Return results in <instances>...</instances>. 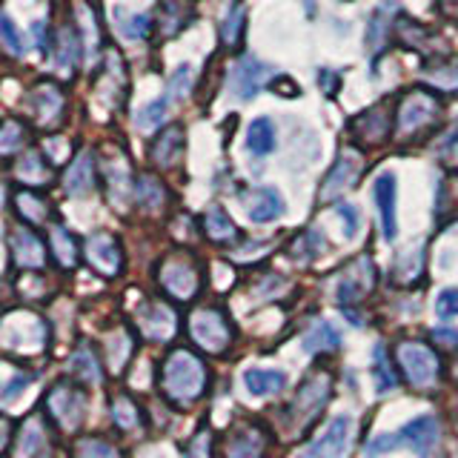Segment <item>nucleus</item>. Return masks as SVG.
<instances>
[{
    "mask_svg": "<svg viewBox=\"0 0 458 458\" xmlns=\"http://www.w3.org/2000/svg\"><path fill=\"white\" fill-rule=\"evenodd\" d=\"M372 376H376V386H378V393H381V395H384V393H390V390H395L398 378H395V372H393L390 361H386V352H384L381 344L376 347V367H372Z\"/></svg>",
    "mask_w": 458,
    "mask_h": 458,
    "instance_id": "e433bc0d",
    "label": "nucleus"
},
{
    "mask_svg": "<svg viewBox=\"0 0 458 458\" xmlns=\"http://www.w3.org/2000/svg\"><path fill=\"white\" fill-rule=\"evenodd\" d=\"M47 404H49V412L55 415V421L66 429H75L86 415V395L81 390H75V386H66V384L55 386L47 398Z\"/></svg>",
    "mask_w": 458,
    "mask_h": 458,
    "instance_id": "1a4fd4ad",
    "label": "nucleus"
},
{
    "mask_svg": "<svg viewBox=\"0 0 458 458\" xmlns=\"http://www.w3.org/2000/svg\"><path fill=\"white\" fill-rule=\"evenodd\" d=\"M92 183H95V157L92 152H81L75 157V164L69 166L64 186L69 195H86L92 190Z\"/></svg>",
    "mask_w": 458,
    "mask_h": 458,
    "instance_id": "412c9836",
    "label": "nucleus"
},
{
    "mask_svg": "<svg viewBox=\"0 0 458 458\" xmlns=\"http://www.w3.org/2000/svg\"><path fill=\"white\" fill-rule=\"evenodd\" d=\"M395 35L401 38V43L415 52H433L436 43H438V35L433 29H427L424 23L419 21H410L407 14H398L395 18Z\"/></svg>",
    "mask_w": 458,
    "mask_h": 458,
    "instance_id": "a211bd4d",
    "label": "nucleus"
},
{
    "mask_svg": "<svg viewBox=\"0 0 458 458\" xmlns=\"http://www.w3.org/2000/svg\"><path fill=\"white\" fill-rule=\"evenodd\" d=\"M398 438H401V444H410L412 450L427 455V450L438 441V421L433 419V415H421V419H415V421L401 427Z\"/></svg>",
    "mask_w": 458,
    "mask_h": 458,
    "instance_id": "6ab92c4d",
    "label": "nucleus"
},
{
    "mask_svg": "<svg viewBox=\"0 0 458 458\" xmlns=\"http://www.w3.org/2000/svg\"><path fill=\"white\" fill-rule=\"evenodd\" d=\"M436 312L438 318H458V286H447L436 298Z\"/></svg>",
    "mask_w": 458,
    "mask_h": 458,
    "instance_id": "09e8293b",
    "label": "nucleus"
},
{
    "mask_svg": "<svg viewBox=\"0 0 458 458\" xmlns=\"http://www.w3.org/2000/svg\"><path fill=\"white\" fill-rule=\"evenodd\" d=\"M350 433H352V419L350 415H338L329 421L321 438H315L310 447L301 453V458H344L350 447Z\"/></svg>",
    "mask_w": 458,
    "mask_h": 458,
    "instance_id": "6e6552de",
    "label": "nucleus"
},
{
    "mask_svg": "<svg viewBox=\"0 0 458 458\" xmlns=\"http://www.w3.org/2000/svg\"><path fill=\"white\" fill-rule=\"evenodd\" d=\"M18 178L26 183H47L49 181V166L43 164V157L38 152H29L21 166H18Z\"/></svg>",
    "mask_w": 458,
    "mask_h": 458,
    "instance_id": "f704fd0d",
    "label": "nucleus"
},
{
    "mask_svg": "<svg viewBox=\"0 0 458 458\" xmlns=\"http://www.w3.org/2000/svg\"><path fill=\"white\" fill-rule=\"evenodd\" d=\"M55 61L61 66V72H75L78 61H81V38L75 29H64L61 38H57V52H55Z\"/></svg>",
    "mask_w": 458,
    "mask_h": 458,
    "instance_id": "2f4dec72",
    "label": "nucleus"
},
{
    "mask_svg": "<svg viewBox=\"0 0 458 458\" xmlns=\"http://www.w3.org/2000/svg\"><path fill=\"white\" fill-rule=\"evenodd\" d=\"M183 143H186V135H183V129H181V126L172 123V126L161 129V135H157V138L152 140V147H149L152 161H155L157 166H164V169L175 166V164H178V157L183 155Z\"/></svg>",
    "mask_w": 458,
    "mask_h": 458,
    "instance_id": "dca6fc26",
    "label": "nucleus"
},
{
    "mask_svg": "<svg viewBox=\"0 0 458 458\" xmlns=\"http://www.w3.org/2000/svg\"><path fill=\"white\" fill-rule=\"evenodd\" d=\"M290 83H293L290 78H278V81H272V83H269V89H272V92H278V95H293V98L301 95L298 86H290Z\"/></svg>",
    "mask_w": 458,
    "mask_h": 458,
    "instance_id": "6e6d98bb",
    "label": "nucleus"
},
{
    "mask_svg": "<svg viewBox=\"0 0 458 458\" xmlns=\"http://www.w3.org/2000/svg\"><path fill=\"white\" fill-rule=\"evenodd\" d=\"M47 444V438H43V429H40V421L32 419L21 433V441H18V450L23 458H35L40 453V447Z\"/></svg>",
    "mask_w": 458,
    "mask_h": 458,
    "instance_id": "c9c22d12",
    "label": "nucleus"
},
{
    "mask_svg": "<svg viewBox=\"0 0 458 458\" xmlns=\"http://www.w3.org/2000/svg\"><path fill=\"white\" fill-rule=\"evenodd\" d=\"M112 421L123 427V429H132L138 424V410L135 404L129 398H114V404H112Z\"/></svg>",
    "mask_w": 458,
    "mask_h": 458,
    "instance_id": "a18cd8bd",
    "label": "nucleus"
},
{
    "mask_svg": "<svg viewBox=\"0 0 458 458\" xmlns=\"http://www.w3.org/2000/svg\"><path fill=\"white\" fill-rule=\"evenodd\" d=\"M186 458H209V436L207 433L195 436V441L186 447Z\"/></svg>",
    "mask_w": 458,
    "mask_h": 458,
    "instance_id": "864d4df0",
    "label": "nucleus"
},
{
    "mask_svg": "<svg viewBox=\"0 0 458 458\" xmlns=\"http://www.w3.org/2000/svg\"><path fill=\"white\" fill-rule=\"evenodd\" d=\"M166 109H169V98H155L149 106H143L138 112V126L140 129H157L161 126V121L166 118Z\"/></svg>",
    "mask_w": 458,
    "mask_h": 458,
    "instance_id": "a19ab883",
    "label": "nucleus"
},
{
    "mask_svg": "<svg viewBox=\"0 0 458 458\" xmlns=\"http://www.w3.org/2000/svg\"><path fill=\"white\" fill-rule=\"evenodd\" d=\"M164 195H166V190H164L161 178L140 175L135 181V200H138V207H143V209H157V207L164 204Z\"/></svg>",
    "mask_w": 458,
    "mask_h": 458,
    "instance_id": "473e14b6",
    "label": "nucleus"
},
{
    "mask_svg": "<svg viewBox=\"0 0 458 458\" xmlns=\"http://www.w3.org/2000/svg\"><path fill=\"white\" fill-rule=\"evenodd\" d=\"M207 384V369L198 361L192 352L175 350L164 364V393L178 401V404H190L200 393H204Z\"/></svg>",
    "mask_w": 458,
    "mask_h": 458,
    "instance_id": "f257e3e1",
    "label": "nucleus"
},
{
    "mask_svg": "<svg viewBox=\"0 0 458 458\" xmlns=\"http://www.w3.org/2000/svg\"><path fill=\"white\" fill-rule=\"evenodd\" d=\"M190 333L192 338L204 347L207 352H224L229 347V324L218 310H200L190 318Z\"/></svg>",
    "mask_w": 458,
    "mask_h": 458,
    "instance_id": "423d86ee",
    "label": "nucleus"
},
{
    "mask_svg": "<svg viewBox=\"0 0 458 458\" xmlns=\"http://www.w3.org/2000/svg\"><path fill=\"white\" fill-rule=\"evenodd\" d=\"M264 450V441L258 433H238L229 444V455L233 458H258Z\"/></svg>",
    "mask_w": 458,
    "mask_h": 458,
    "instance_id": "4c0bfd02",
    "label": "nucleus"
},
{
    "mask_svg": "<svg viewBox=\"0 0 458 458\" xmlns=\"http://www.w3.org/2000/svg\"><path fill=\"white\" fill-rule=\"evenodd\" d=\"M29 106H32V112L38 114L40 123H52L57 114H61L64 98H61V92L55 89V86L43 83V86H38V89L32 92V98H29Z\"/></svg>",
    "mask_w": 458,
    "mask_h": 458,
    "instance_id": "b1692460",
    "label": "nucleus"
},
{
    "mask_svg": "<svg viewBox=\"0 0 458 458\" xmlns=\"http://www.w3.org/2000/svg\"><path fill=\"white\" fill-rule=\"evenodd\" d=\"M72 369H75L81 378L92 381V384H98V381H100V367H98V358H95V352H92L89 347H81L75 355H72Z\"/></svg>",
    "mask_w": 458,
    "mask_h": 458,
    "instance_id": "58836bf2",
    "label": "nucleus"
},
{
    "mask_svg": "<svg viewBox=\"0 0 458 458\" xmlns=\"http://www.w3.org/2000/svg\"><path fill=\"white\" fill-rule=\"evenodd\" d=\"M272 72L276 69L261 64V61H255V57H243L233 72V92L241 100H252L258 92L264 89V81L272 75Z\"/></svg>",
    "mask_w": 458,
    "mask_h": 458,
    "instance_id": "ddd939ff",
    "label": "nucleus"
},
{
    "mask_svg": "<svg viewBox=\"0 0 458 458\" xmlns=\"http://www.w3.org/2000/svg\"><path fill=\"white\" fill-rule=\"evenodd\" d=\"M78 458H118V453H114V447H109L106 441L83 438L78 444Z\"/></svg>",
    "mask_w": 458,
    "mask_h": 458,
    "instance_id": "8fccbe9b",
    "label": "nucleus"
},
{
    "mask_svg": "<svg viewBox=\"0 0 458 458\" xmlns=\"http://www.w3.org/2000/svg\"><path fill=\"white\" fill-rule=\"evenodd\" d=\"M390 129H393V109L386 104L369 106L367 112L355 114L350 121V135L361 147H381V143L390 140Z\"/></svg>",
    "mask_w": 458,
    "mask_h": 458,
    "instance_id": "20e7f679",
    "label": "nucleus"
},
{
    "mask_svg": "<svg viewBox=\"0 0 458 458\" xmlns=\"http://www.w3.org/2000/svg\"><path fill=\"white\" fill-rule=\"evenodd\" d=\"M421 272V247H415V252L412 250H407L404 255L398 258V269H395V276L401 278V281H412L415 276Z\"/></svg>",
    "mask_w": 458,
    "mask_h": 458,
    "instance_id": "49530a36",
    "label": "nucleus"
},
{
    "mask_svg": "<svg viewBox=\"0 0 458 458\" xmlns=\"http://www.w3.org/2000/svg\"><path fill=\"white\" fill-rule=\"evenodd\" d=\"M247 147L258 157H267L272 149H276V126H272L269 118H258V121L250 123V129H247Z\"/></svg>",
    "mask_w": 458,
    "mask_h": 458,
    "instance_id": "c85d7f7f",
    "label": "nucleus"
},
{
    "mask_svg": "<svg viewBox=\"0 0 458 458\" xmlns=\"http://www.w3.org/2000/svg\"><path fill=\"white\" fill-rule=\"evenodd\" d=\"M243 384H247L250 395H272V393H281L284 384H286V376L281 369H261V367H252L243 372Z\"/></svg>",
    "mask_w": 458,
    "mask_h": 458,
    "instance_id": "4be33fe9",
    "label": "nucleus"
},
{
    "mask_svg": "<svg viewBox=\"0 0 458 458\" xmlns=\"http://www.w3.org/2000/svg\"><path fill=\"white\" fill-rule=\"evenodd\" d=\"M200 226H204L207 238L215 241V243H229V241H235L241 235L238 226L233 224V218H229L221 207H209L204 212V221H200Z\"/></svg>",
    "mask_w": 458,
    "mask_h": 458,
    "instance_id": "5701e85b",
    "label": "nucleus"
},
{
    "mask_svg": "<svg viewBox=\"0 0 458 458\" xmlns=\"http://www.w3.org/2000/svg\"><path fill=\"white\" fill-rule=\"evenodd\" d=\"M243 23H247V6H243V0H235V4L229 6L226 18H224V26H221V40H224L226 49H238L241 47Z\"/></svg>",
    "mask_w": 458,
    "mask_h": 458,
    "instance_id": "7c9ffc66",
    "label": "nucleus"
},
{
    "mask_svg": "<svg viewBox=\"0 0 458 458\" xmlns=\"http://www.w3.org/2000/svg\"><path fill=\"white\" fill-rule=\"evenodd\" d=\"M12 204H14V209L23 215V221H29V224H43V221H47V215H49L47 198L38 195V192L18 190V192L12 195Z\"/></svg>",
    "mask_w": 458,
    "mask_h": 458,
    "instance_id": "c756f323",
    "label": "nucleus"
},
{
    "mask_svg": "<svg viewBox=\"0 0 458 458\" xmlns=\"http://www.w3.org/2000/svg\"><path fill=\"white\" fill-rule=\"evenodd\" d=\"M376 204L381 212V226H384V238L393 241L398 235V218H395V175L393 172H384V175L376 178Z\"/></svg>",
    "mask_w": 458,
    "mask_h": 458,
    "instance_id": "2eb2a0df",
    "label": "nucleus"
},
{
    "mask_svg": "<svg viewBox=\"0 0 458 458\" xmlns=\"http://www.w3.org/2000/svg\"><path fill=\"white\" fill-rule=\"evenodd\" d=\"M390 9H395L393 0H384V4L369 14V23H367V49L369 52H378L386 38H390Z\"/></svg>",
    "mask_w": 458,
    "mask_h": 458,
    "instance_id": "bb28decb",
    "label": "nucleus"
},
{
    "mask_svg": "<svg viewBox=\"0 0 458 458\" xmlns=\"http://www.w3.org/2000/svg\"><path fill=\"white\" fill-rule=\"evenodd\" d=\"M329 398V378L327 376H312L301 384V390L295 395V404H293V412L295 415H304V419H312L315 412H318Z\"/></svg>",
    "mask_w": 458,
    "mask_h": 458,
    "instance_id": "f3484780",
    "label": "nucleus"
},
{
    "mask_svg": "<svg viewBox=\"0 0 458 458\" xmlns=\"http://www.w3.org/2000/svg\"><path fill=\"white\" fill-rule=\"evenodd\" d=\"M9 252L21 269H40L47 264V247L29 226H9Z\"/></svg>",
    "mask_w": 458,
    "mask_h": 458,
    "instance_id": "9b49d317",
    "label": "nucleus"
},
{
    "mask_svg": "<svg viewBox=\"0 0 458 458\" xmlns=\"http://www.w3.org/2000/svg\"><path fill=\"white\" fill-rule=\"evenodd\" d=\"M318 81H324V83H318V86H324V92H327V95H335V92H338V75H335V72L321 69V72H318Z\"/></svg>",
    "mask_w": 458,
    "mask_h": 458,
    "instance_id": "4d7b16f0",
    "label": "nucleus"
},
{
    "mask_svg": "<svg viewBox=\"0 0 458 458\" xmlns=\"http://www.w3.org/2000/svg\"><path fill=\"white\" fill-rule=\"evenodd\" d=\"M338 344H341V335L329 321H315L304 335L307 352H329V350H338Z\"/></svg>",
    "mask_w": 458,
    "mask_h": 458,
    "instance_id": "cd10ccee",
    "label": "nucleus"
},
{
    "mask_svg": "<svg viewBox=\"0 0 458 458\" xmlns=\"http://www.w3.org/2000/svg\"><path fill=\"white\" fill-rule=\"evenodd\" d=\"M52 252L64 267H75L78 264V243L69 235V229L64 226H52Z\"/></svg>",
    "mask_w": 458,
    "mask_h": 458,
    "instance_id": "72a5a7b5",
    "label": "nucleus"
},
{
    "mask_svg": "<svg viewBox=\"0 0 458 458\" xmlns=\"http://www.w3.org/2000/svg\"><path fill=\"white\" fill-rule=\"evenodd\" d=\"M338 215L344 221V238H355L358 229H361V218H358V209L352 204H341L338 207Z\"/></svg>",
    "mask_w": 458,
    "mask_h": 458,
    "instance_id": "603ef678",
    "label": "nucleus"
},
{
    "mask_svg": "<svg viewBox=\"0 0 458 458\" xmlns=\"http://www.w3.org/2000/svg\"><path fill=\"white\" fill-rule=\"evenodd\" d=\"M23 138H26L23 126L18 121H6L4 132H0V152H4V155H14V152L23 147Z\"/></svg>",
    "mask_w": 458,
    "mask_h": 458,
    "instance_id": "37998d69",
    "label": "nucleus"
},
{
    "mask_svg": "<svg viewBox=\"0 0 458 458\" xmlns=\"http://www.w3.org/2000/svg\"><path fill=\"white\" fill-rule=\"evenodd\" d=\"M190 14H192L190 0H161V32L166 38H175L190 23Z\"/></svg>",
    "mask_w": 458,
    "mask_h": 458,
    "instance_id": "393cba45",
    "label": "nucleus"
},
{
    "mask_svg": "<svg viewBox=\"0 0 458 458\" xmlns=\"http://www.w3.org/2000/svg\"><path fill=\"white\" fill-rule=\"evenodd\" d=\"M32 381H35L32 372H18V376H12L9 384H6V390H4V404H12V401L18 398Z\"/></svg>",
    "mask_w": 458,
    "mask_h": 458,
    "instance_id": "3c124183",
    "label": "nucleus"
},
{
    "mask_svg": "<svg viewBox=\"0 0 458 458\" xmlns=\"http://www.w3.org/2000/svg\"><path fill=\"white\" fill-rule=\"evenodd\" d=\"M247 212L255 224H269V221H276L278 215H284V200L276 190H261L250 200Z\"/></svg>",
    "mask_w": 458,
    "mask_h": 458,
    "instance_id": "a878e982",
    "label": "nucleus"
},
{
    "mask_svg": "<svg viewBox=\"0 0 458 458\" xmlns=\"http://www.w3.org/2000/svg\"><path fill=\"white\" fill-rule=\"evenodd\" d=\"M104 172H106V186H109L112 204L123 207V204H126V198H129V192H132V186H135L132 175H129L126 161H123V157H121L118 152H114V157H109V161H106Z\"/></svg>",
    "mask_w": 458,
    "mask_h": 458,
    "instance_id": "aec40b11",
    "label": "nucleus"
},
{
    "mask_svg": "<svg viewBox=\"0 0 458 458\" xmlns=\"http://www.w3.org/2000/svg\"><path fill=\"white\" fill-rule=\"evenodd\" d=\"M436 9L441 18H447L450 23H458V0H436Z\"/></svg>",
    "mask_w": 458,
    "mask_h": 458,
    "instance_id": "5fc2aeb1",
    "label": "nucleus"
},
{
    "mask_svg": "<svg viewBox=\"0 0 458 458\" xmlns=\"http://www.w3.org/2000/svg\"><path fill=\"white\" fill-rule=\"evenodd\" d=\"M433 338L441 341V344H447V347H455V344H458V333H453V329H436Z\"/></svg>",
    "mask_w": 458,
    "mask_h": 458,
    "instance_id": "13d9d810",
    "label": "nucleus"
},
{
    "mask_svg": "<svg viewBox=\"0 0 458 458\" xmlns=\"http://www.w3.org/2000/svg\"><path fill=\"white\" fill-rule=\"evenodd\" d=\"M86 258H89V264L106 278L121 272V247H118V241H114V235L109 233H95L86 241Z\"/></svg>",
    "mask_w": 458,
    "mask_h": 458,
    "instance_id": "f8f14e48",
    "label": "nucleus"
},
{
    "mask_svg": "<svg viewBox=\"0 0 458 458\" xmlns=\"http://www.w3.org/2000/svg\"><path fill=\"white\" fill-rule=\"evenodd\" d=\"M361 155L355 152H341L338 161L333 164V169L327 172L324 183L318 186V200L321 204H333L344 192H350L352 186L358 183V175H361Z\"/></svg>",
    "mask_w": 458,
    "mask_h": 458,
    "instance_id": "39448f33",
    "label": "nucleus"
},
{
    "mask_svg": "<svg viewBox=\"0 0 458 458\" xmlns=\"http://www.w3.org/2000/svg\"><path fill=\"white\" fill-rule=\"evenodd\" d=\"M138 327L147 338L166 341V338H172V333H175V312H172L166 304L152 301V304H143L138 310Z\"/></svg>",
    "mask_w": 458,
    "mask_h": 458,
    "instance_id": "4468645a",
    "label": "nucleus"
},
{
    "mask_svg": "<svg viewBox=\"0 0 458 458\" xmlns=\"http://www.w3.org/2000/svg\"><path fill=\"white\" fill-rule=\"evenodd\" d=\"M427 78L441 89H458V61H441L436 66H427Z\"/></svg>",
    "mask_w": 458,
    "mask_h": 458,
    "instance_id": "ea45409f",
    "label": "nucleus"
},
{
    "mask_svg": "<svg viewBox=\"0 0 458 458\" xmlns=\"http://www.w3.org/2000/svg\"><path fill=\"white\" fill-rule=\"evenodd\" d=\"M121 32L123 38L129 40H143L149 35V18L147 14H126V18H121Z\"/></svg>",
    "mask_w": 458,
    "mask_h": 458,
    "instance_id": "c03bdc74",
    "label": "nucleus"
},
{
    "mask_svg": "<svg viewBox=\"0 0 458 458\" xmlns=\"http://www.w3.org/2000/svg\"><path fill=\"white\" fill-rule=\"evenodd\" d=\"M398 361L404 367L407 378L412 386H419V390H427V386H433L436 378H438V358L436 352L424 347V344H415V341H407L398 347Z\"/></svg>",
    "mask_w": 458,
    "mask_h": 458,
    "instance_id": "7ed1b4c3",
    "label": "nucleus"
},
{
    "mask_svg": "<svg viewBox=\"0 0 458 458\" xmlns=\"http://www.w3.org/2000/svg\"><path fill=\"white\" fill-rule=\"evenodd\" d=\"M161 284L172 298L190 301L198 290V272L190 261H186V258L172 255L161 267Z\"/></svg>",
    "mask_w": 458,
    "mask_h": 458,
    "instance_id": "9d476101",
    "label": "nucleus"
},
{
    "mask_svg": "<svg viewBox=\"0 0 458 458\" xmlns=\"http://www.w3.org/2000/svg\"><path fill=\"white\" fill-rule=\"evenodd\" d=\"M441 112V100L427 92V89H412L401 98L398 104V132L401 135H412L419 132L421 126L433 123Z\"/></svg>",
    "mask_w": 458,
    "mask_h": 458,
    "instance_id": "f03ea898",
    "label": "nucleus"
},
{
    "mask_svg": "<svg viewBox=\"0 0 458 458\" xmlns=\"http://www.w3.org/2000/svg\"><path fill=\"white\" fill-rule=\"evenodd\" d=\"M0 32H4V43L12 55H23L26 43H23V35L18 32V26H14L12 14H4V18H0Z\"/></svg>",
    "mask_w": 458,
    "mask_h": 458,
    "instance_id": "de8ad7c7",
    "label": "nucleus"
},
{
    "mask_svg": "<svg viewBox=\"0 0 458 458\" xmlns=\"http://www.w3.org/2000/svg\"><path fill=\"white\" fill-rule=\"evenodd\" d=\"M372 284H376V269H372V261L369 258H358V261H352L338 278V286H335L338 304L350 307V304H355V301H361L372 290Z\"/></svg>",
    "mask_w": 458,
    "mask_h": 458,
    "instance_id": "0eeeda50",
    "label": "nucleus"
},
{
    "mask_svg": "<svg viewBox=\"0 0 458 458\" xmlns=\"http://www.w3.org/2000/svg\"><path fill=\"white\" fill-rule=\"evenodd\" d=\"M190 83H192V66L190 64H181L172 75L169 86H166V98L169 100H183L190 95Z\"/></svg>",
    "mask_w": 458,
    "mask_h": 458,
    "instance_id": "79ce46f5",
    "label": "nucleus"
}]
</instances>
